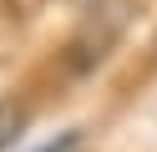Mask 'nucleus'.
Returning a JSON list of instances; mask_svg holds the SVG:
<instances>
[{"instance_id": "nucleus-1", "label": "nucleus", "mask_w": 157, "mask_h": 152, "mask_svg": "<svg viewBox=\"0 0 157 152\" xmlns=\"http://www.w3.org/2000/svg\"><path fill=\"white\" fill-rule=\"evenodd\" d=\"M25 132V117H21V101H0V147H10L15 137Z\"/></svg>"}, {"instance_id": "nucleus-2", "label": "nucleus", "mask_w": 157, "mask_h": 152, "mask_svg": "<svg viewBox=\"0 0 157 152\" xmlns=\"http://www.w3.org/2000/svg\"><path fill=\"white\" fill-rule=\"evenodd\" d=\"M41 152H81V137H76V132H66V137H56V142H46Z\"/></svg>"}]
</instances>
